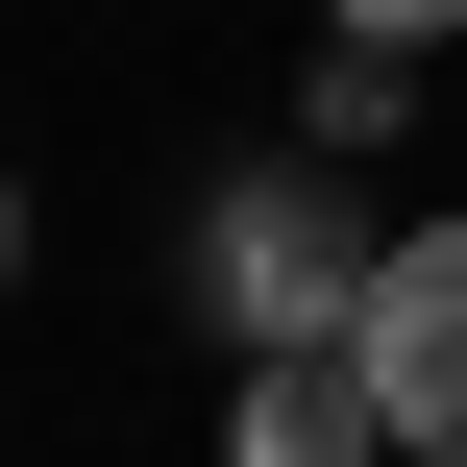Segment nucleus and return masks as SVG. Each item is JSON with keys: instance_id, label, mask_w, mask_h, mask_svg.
<instances>
[{"instance_id": "obj_2", "label": "nucleus", "mask_w": 467, "mask_h": 467, "mask_svg": "<svg viewBox=\"0 0 467 467\" xmlns=\"http://www.w3.org/2000/svg\"><path fill=\"white\" fill-rule=\"evenodd\" d=\"M369 419H394V467H467V222L369 271Z\"/></svg>"}, {"instance_id": "obj_4", "label": "nucleus", "mask_w": 467, "mask_h": 467, "mask_svg": "<svg viewBox=\"0 0 467 467\" xmlns=\"http://www.w3.org/2000/svg\"><path fill=\"white\" fill-rule=\"evenodd\" d=\"M320 25H345V49H443L467 0H320Z\"/></svg>"}, {"instance_id": "obj_3", "label": "nucleus", "mask_w": 467, "mask_h": 467, "mask_svg": "<svg viewBox=\"0 0 467 467\" xmlns=\"http://www.w3.org/2000/svg\"><path fill=\"white\" fill-rule=\"evenodd\" d=\"M222 467H394V419H369V345H246Z\"/></svg>"}, {"instance_id": "obj_5", "label": "nucleus", "mask_w": 467, "mask_h": 467, "mask_svg": "<svg viewBox=\"0 0 467 467\" xmlns=\"http://www.w3.org/2000/svg\"><path fill=\"white\" fill-rule=\"evenodd\" d=\"M0 296H25V172H0Z\"/></svg>"}, {"instance_id": "obj_1", "label": "nucleus", "mask_w": 467, "mask_h": 467, "mask_svg": "<svg viewBox=\"0 0 467 467\" xmlns=\"http://www.w3.org/2000/svg\"><path fill=\"white\" fill-rule=\"evenodd\" d=\"M369 222L320 197V172H246L222 222H197V296H222V345H369Z\"/></svg>"}]
</instances>
